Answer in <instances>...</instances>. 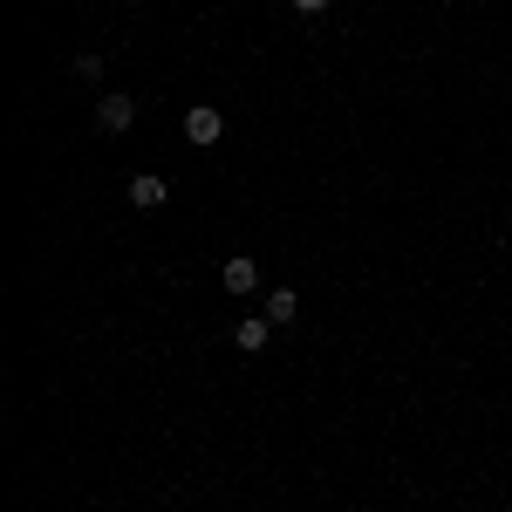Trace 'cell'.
<instances>
[{
    "instance_id": "8992f818",
    "label": "cell",
    "mask_w": 512,
    "mask_h": 512,
    "mask_svg": "<svg viewBox=\"0 0 512 512\" xmlns=\"http://www.w3.org/2000/svg\"><path fill=\"white\" fill-rule=\"evenodd\" d=\"M267 321H274V328H294V321H301V294H294V287H274V294H267Z\"/></svg>"
},
{
    "instance_id": "277c9868",
    "label": "cell",
    "mask_w": 512,
    "mask_h": 512,
    "mask_svg": "<svg viewBox=\"0 0 512 512\" xmlns=\"http://www.w3.org/2000/svg\"><path fill=\"white\" fill-rule=\"evenodd\" d=\"M219 280H226V294H253V287H260V260H253V253H233V260L219 267Z\"/></svg>"
},
{
    "instance_id": "ba28073f",
    "label": "cell",
    "mask_w": 512,
    "mask_h": 512,
    "mask_svg": "<svg viewBox=\"0 0 512 512\" xmlns=\"http://www.w3.org/2000/svg\"><path fill=\"white\" fill-rule=\"evenodd\" d=\"M294 14H328V0H287Z\"/></svg>"
},
{
    "instance_id": "5b68a950",
    "label": "cell",
    "mask_w": 512,
    "mask_h": 512,
    "mask_svg": "<svg viewBox=\"0 0 512 512\" xmlns=\"http://www.w3.org/2000/svg\"><path fill=\"white\" fill-rule=\"evenodd\" d=\"M267 342H274V321H267V315H246V321L233 328V349H239V355H260Z\"/></svg>"
},
{
    "instance_id": "52a82bcc",
    "label": "cell",
    "mask_w": 512,
    "mask_h": 512,
    "mask_svg": "<svg viewBox=\"0 0 512 512\" xmlns=\"http://www.w3.org/2000/svg\"><path fill=\"white\" fill-rule=\"evenodd\" d=\"M103 69H110V62H103V48H96V55H76V76L82 82H103Z\"/></svg>"
},
{
    "instance_id": "6da1fadb",
    "label": "cell",
    "mask_w": 512,
    "mask_h": 512,
    "mask_svg": "<svg viewBox=\"0 0 512 512\" xmlns=\"http://www.w3.org/2000/svg\"><path fill=\"white\" fill-rule=\"evenodd\" d=\"M130 123H137V96H123V89H103V96H96V130H103V137H123Z\"/></svg>"
},
{
    "instance_id": "7a4b0ae2",
    "label": "cell",
    "mask_w": 512,
    "mask_h": 512,
    "mask_svg": "<svg viewBox=\"0 0 512 512\" xmlns=\"http://www.w3.org/2000/svg\"><path fill=\"white\" fill-rule=\"evenodd\" d=\"M185 137H192L198 151H212V144L226 137V117H219L212 103H192V110H185Z\"/></svg>"
},
{
    "instance_id": "3957f363",
    "label": "cell",
    "mask_w": 512,
    "mask_h": 512,
    "mask_svg": "<svg viewBox=\"0 0 512 512\" xmlns=\"http://www.w3.org/2000/svg\"><path fill=\"white\" fill-rule=\"evenodd\" d=\"M123 192H130V205H137V212H158L164 198H171V185H164L158 171H137V178H130Z\"/></svg>"
}]
</instances>
